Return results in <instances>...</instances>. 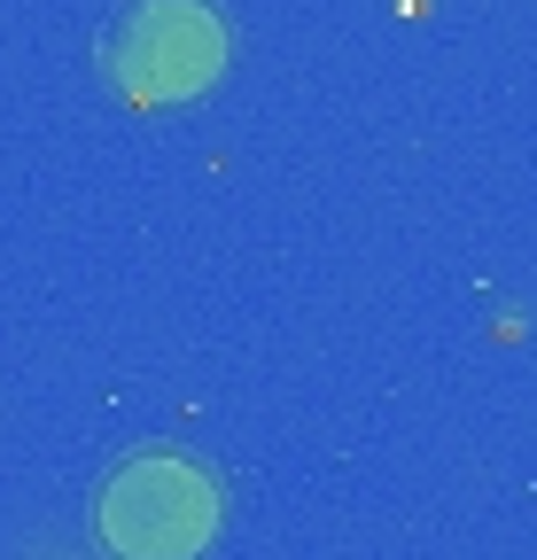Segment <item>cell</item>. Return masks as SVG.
Returning <instances> with one entry per match:
<instances>
[{
    "label": "cell",
    "mask_w": 537,
    "mask_h": 560,
    "mask_svg": "<svg viewBox=\"0 0 537 560\" xmlns=\"http://www.w3.org/2000/svg\"><path fill=\"white\" fill-rule=\"evenodd\" d=\"M94 537L109 560H203L219 537V482L187 452H132L94 490Z\"/></svg>",
    "instance_id": "cell-1"
},
{
    "label": "cell",
    "mask_w": 537,
    "mask_h": 560,
    "mask_svg": "<svg viewBox=\"0 0 537 560\" xmlns=\"http://www.w3.org/2000/svg\"><path fill=\"white\" fill-rule=\"evenodd\" d=\"M102 62H109L117 94L141 109L195 102L226 62V16L211 0H125L102 39Z\"/></svg>",
    "instance_id": "cell-2"
}]
</instances>
